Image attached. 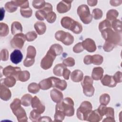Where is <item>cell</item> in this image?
Here are the masks:
<instances>
[{
	"mask_svg": "<svg viewBox=\"0 0 122 122\" xmlns=\"http://www.w3.org/2000/svg\"><path fill=\"white\" fill-rule=\"evenodd\" d=\"M103 15L102 11L99 9V8H95L93 10L92 13V16L95 20H99L101 19Z\"/></svg>",
	"mask_w": 122,
	"mask_h": 122,
	"instance_id": "obj_46",
	"label": "cell"
},
{
	"mask_svg": "<svg viewBox=\"0 0 122 122\" xmlns=\"http://www.w3.org/2000/svg\"><path fill=\"white\" fill-rule=\"evenodd\" d=\"M119 15L118 11L114 9L109 10L106 13V20H108L113 21L117 19Z\"/></svg>",
	"mask_w": 122,
	"mask_h": 122,
	"instance_id": "obj_31",
	"label": "cell"
},
{
	"mask_svg": "<svg viewBox=\"0 0 122 122\" xmlns=\"http://www.w3.org/2000/svg\"><path fill=\"white\" fill-rule=\"evenodd\" d=\"M46 2L43 0H37L32 1V6L36 9H42L45 6Z\"/></svg>",
	"mask_w": 122,
	"mask_h": 122,
	"instance_id": "obj_47",
	"label": "cell"
},
{
	"mask_svg": "<svg viewBox=\"0 0 122 122\" xmlns=\"http://www.w3.org/2000/svg\"><path fill=\"white\" fill-rule=\"evenodd\" d=\"M52 6L51 5V4L50 3L48 2H46V4L44 6V7L41 9L42 10H43L44 11H45L47 13L52 11Z\"/></svg>",
	"mask_w": 122,
	"mask_h": 122,
	"instance_id": "obj_56",
	"label": "cell"
},
{
	"mask_svg": "<svg viewBox=\"0 0 122 122\" xmlns=\"http://www.w3.org/2000/svg\"><path fill=\"white\" fill-rule=\"evenodd\" d=\"M5 10L10 13H12L16 11L17 10V7H16L11 1L7 2L5 4Z\"/></svg>",
	"mask_w": 122,
	"mask_h": 122,
	"instance_id": "obj_43",
	"label": "cell"
},
{
	"mask_svg": "<svg viewBox=\"0 0 122 122\" xmlns=\"http://www.w3.org/2000/svg\"><path fill=\"white\" fill-rule=\"evenodd\" d=\"M72 0H61L57 5L56 10L60 13H64L68 12L71 8V4Z\"/></svg>",
	"mask_w": 122,
	"mask_h": 122,
	"instance_id": "obj_11",
	"label": "cell"
},
{
	"mask_svg": "<svg viewBox=\"0 0 122 122\" xmlns=\"http://www.w3.org/2000/svg\"><path fill=\"white\" fill-rule=\"evenodd\" d=\"M20 12L21 15L26 18H28L30 17L32 14V9L29 7L24 9H20Z\"/></svg>",
	"mask_w": 122,
	"mask_h": 122,
	"instance_id": "obj_41",
	"label": "cell"
},
{
	"mask_svg": "<svg viewBox=\"0 0 122 122\" xmlns=\"http://www.w3.org/2000/svg\"><path fill=\"white\" fill-rule=\"evenodd\" d=\"M77 12L84 24H88L92 21V16L90 13L89 8L87 5L82 4L79 6L77 8Z\"/></svg>",
	"mask_w": 122,
	"mask_h": 122,
	"instance_id": "obj_4",
	"label": "cell"
},
{
	"mask_svg": "<svg viewBox=\"0 0 122 122\" xmlns=\"http://www.w3.org/2000/svg\"><path fill=\"white\" fill-rule=\"evenodd\" d=\"M112 27L114 30V31L122 33V21L118 19H116L112 21Z\"/></svg>",
	"mask_w": 122,
	"mask_h": 122,
	"instance_id": "obj_34",
	"label": "cell"
},
{
	"mask_svg": "<svg viewBox=\"0 0 122 122\" xmlns=\"http://www.w3.org/2000/svg\"><path fill=\"white\" fill-rule=\"evenodd\" d=\"M99 100L101 104L106 106L109 104L110 101V96L108 93H103L100 96Z\"/></svg>",
	"mask_w": 122,
	"mask_h": 122,
	"instance_id": "obj_40",
	"label": "cell"
},
{
	"mask_svg": "<svg viewBox=\"0 0 122 122\" xmlns=\"http://www.w3.org/2000/svg\"><path fill=\"white\" fill-rule=\"evenodd\" d=\"M115 46H116V45H114V44H113L110 42L105 41V42L103 46V49L105 51L110 52V51H112Z\"/></svg>",
	"mask_w": 122,
	"mask_h": 122,
	"instance_id": "obj_52",
	"label": "cell"
},
{
	"mask_svg": "<svg viewBox=\"0 0 122 122\" xmlns=\"http://www.w3.org/2000/svg\"><path fill=\"white\" fill-rule=\"evenodd\" d=\"M67 35V32L63 30H58L55 34V38L56 40L62 42L65 39Z\"/></svg>",
	"mask_w": 122,
	"mask_h": 122,
	"instance_id": "obj_44",
	"label": "cell"
},
{
	"mask_svg": "<svg viewBox=\"0 0 122 122\" xmlns=\"http://www.w3.org/2000/svg\"><path fill=\"white\" fill-rule=\"evenodd\" d=\"M32 96L30 94H25L21 98V104L24 106H29L31 104L32 99Z\"/></svg>",
	"mask_w": 122,
	"mask_h": 122,
	"instance_id": "obj_32",
	"label": "cell"
},
{
	"mask_svg": "<svg viewBox=\"0 0 122 122\" xmlns=\"http://www.w3.org/2000/svg\"><path fill=\"white\" fill-rule=\"evenodd\" d=\"M84 49L82 47L81 42H79L76 44L73 47V51L74 52L78 53L83 51Z\"/></svg>",
	"mask_w": 122,
	"mask_h": 122,
	"instance_id": "obj_54",
	"label": "cell"
},
{
	"mask_svg": "<svg viewBox=\"0 0 122 122\" xmlns=\"http://www.w3.org/2000/svg\"><path fill=\"white\" fill-rule=\"evenodd\" d=\"M11 97V92L10 90L4 85L3 83H0V99L5 101H9Z\"/></svg>",
	"mask_w": 122,
	"mask_h": 122,
	"instance_id": "obj_15",
	"label": "cell"
},
{
	"mask_svg": "<svg viewBox=\"0 0 122 122\" xmlns=\"http://www.w3.org/2000/svg\"><path fill=\"white\" fill-rule=\"evenodd\" d=\"M21 71V69L19 67H13L10 65H9L5 67L2 70L3 75L6 77L12 76L16 78L18 73Z\"/></svg>",
	"mask_w": 122,
	"mask_h": 122,
	"instance_id": "obj_10",
	"label": "cell"
},
{
	"mask_svg": "<svg viewBox=\"0 0 122 122\" xmlns=\"http://www.w3.org/2000/svg\"><path fill=\"white\" fill-rule=\"evenodd\" d=\"M103 61V57L99 54H94L92 56V63L95 65H101Z\"/></svg>",
	"mask_w": 122,
	"mask_h": 122,
	"instance_id": "obj_39",
	"label": "cell"
},
{
	"mask_svg": "<svg viewBox=\"0 0 122 122\" xmlns=\"http://www.w3.org/2000/svg\"><path fill=\"white\" fill-rule=\"evenodd\" d=\"M56 55L50 50L47 51L46 55L42 58L41 62V67L44 70L50 69L52 65Z\"/></svg>",
	"mask_w": 122,
	"mask_h": 122,
	"instance_id": "obj_7",
	"label": "cell"
},
{
	"mask_svg": "<svg viewBox=\"0 0 122 122\" xmlns=\"http://www.w3.org/2000/svg\"><path fill=\"white\" fill-rule=\"evenodd\" d=\"M16 80L17 79L15 77L10 76L1 80L0 83H3L7 87H12L15 85Z\"/></svg>",
	"mask_w": 122,
	"mask_h": 122,
	"instance_id": "obj_24",
	"label": "cell"
},
{
	"mask_svg": "<svg viewBox=\"0 0 122 122\" xmlns=\"http://www.w3.org/2000/svg\"><path fill=\"white\" fill-rule=\"evenodd\" d=\"M9 33V28L8 25L4 22L0 23V36L5 37Z\"/></svg>",
	"mask_w": 122,
	"mask_h": 122,
	"instance_id": "obj_35",
	"label": "cell"
},
{
	"mask_svg": "<svg viewBox=\"0 0 122 122\" xmlns=\"http://www.w3.org/2000/svg\"><path fill=\"white\" fill-rule=\"evenodd\" d=\"M47 13L42 10H37L35 12V16L37 19L40 20H44L45 19Z\"/></svg>",
	"mask_w": 122,
	"mask_h": 122,
	"instance_id": "obj_51",
	"label": "cell"
},
{
	"mask_svg": "<svg viewBox=\"0 0 122 122\" xmlns=\"http://www.w3.org/2000/svg\"><path fill=\"white\" fill-rule=\"evenodd\" d=\"M34 28L37 34L40 35L43 34L46 30V25L42 21H37L34 25Z\"/></svg>",
	"mask_w": 122,
	"mask_h": 122,
	"instance_id": "obj_23",
	"label": "cell"
},
{
	"mask_svg": "<svg viewBox=\"0 0 122 122\" xmlns=\"http://www.w3.org/2000/svg\"><path fill=\"white\" fill-rule=\"evenodd\" d=\"M61 104L65 116L71 117L74 114V102L70 97H66L61 102Z\"/></svg>",
	"mask_w": 122,
	"mask_h": 122,
	"instance_id": "obj_6",
	"label": "cell"
},
{
	"mask_svg": "<svg viewBox=\"0 0 122 122\" xmlns=\"http://www.w3.org/2000/svg\"><path fill=\"white\" fill-rule=\"evenodd\" d=\"M39 85L41 89L42 90H47L52 87L51 79L50 77L45 79L39 82Z\"/></svg>",
	"mask_w": 122,
	"mask_h": 122,
	"instance_id": "obj_25",
	"label": "cell"
},
{
	"mask_svg": "<svg viewBox=\"0 0 122 122\" xmlns=\"http://www.w3.org/2000/svg\"><path fill=\"white\" fill-rule=\"evenodd\" d=\"M114 81L117 83H121L122 81V73L120 71H117L113 76Z\"/></svg>",
	"mask_w": 122,
	"mask_h": 122,
	"instance_id": "obj_55",
	"label": "cell"
},
{
	"mask_svg": "<svg viewBox=\"0 0 122 122\" xmlns=\"http://www.w3.org/2000/svg\"><path fill=\"white\" fill-rule=\"evenodd\" d=\"M57 16L56 13L53 11H51L47 14L45 19L50 23H53L56 19Z\"/></svg>",
	"mask_w": 122,
	"mask_h": 122,
	"instance_id": "obj_49",
	"label": "cell"
},
{
	"mask_svg": "<svg viewBox=\"0 0 122 122\" xmlns=\"http://www.w3.org/2000/svg\"><path fill=\"white\" fill-rule=\"evenodd\" d=\"M88 4L90 6H95L97 5L98 1L95 0H88L87 1Z\"/></svg>",
	"mask_w": 122,
	"mask_h": 122,
	"instance_id": "obj_61",
	"label": "cell"
},
{
	"mask_svg": "<svg viewBox=\"0 0 122 122\" xmlns=\"http://www.w3.org/2000/svg\"><path fill=\"white\" fill-rule=\"evenodd\" d=\"M30 78V73L28 71H20L18 74L16 79L21 82H25L29 80Z\"/></svg>",
	"mask_w": 122,
	"mask_h": 122,
	"instance_id": "obj_28",
	"label": "cell"
},
{
	"mask_svg": "<svg viewBox=\"0 0 122 122\" xmlns=\"http://www.w3.org/2000/svg\"><path fill=\"white\" fill-rule=\"evenodd\" d=\"M102 122H114L115 120L114 118H110V117H106L105 118Z\"/></svg>",
	"mask_w": 122,
	"mask_h": 122,
	"instance_id": "obj_62",
	"label": "cell"
},
{
	"mask_svg": "<svg viewBox=\"0 0 122 122\" xmlns=\"http://www.w3.org/2000/svg\"><path fill=\"white\" fill-rule=\"evenodd\" d=\"M22 31V26L21 23L19 21H14L11 25V33L15 35L19 33H21Z\"/></svg>",
	"mask_w": 122,
	"mask_h": 122,
	"instance_id": "obj_26",
	"label": "cell"
},
{
	"mask_svg": "<svg viewBox=\"0 0 122 122\" xmlns=\"http://www.w3.org/2000/svg\"><path fill=\"white\" fill-rule=\"evenodd\" d=\"M50 96L53 102L57 103L61 102L63 98L62 93L56 89H53L50 92Z\"/></svg>",
	"mask_w": 122,
	"mask_h": 122,
	"instance_id": "obj_19",
	"label": "cell"
},
{
	"mask_svg": "<svg viewBox=\"0 0 122 122\" xmlns=\"http://www.w3.org/2000/svg\"><path fill=\"white\" fill-rule=\"evenodd\" d=\"M65 114L63 112L61 102L57 103L55 106V113L54 116L55 122H62L64 119Z\"/></svg>",
	"mask_w": 122,
	"mask_h": 122,
	"instance_id": "obj_13",
	"label": "cell"
},
{
	"mask_svg": "<svg viewBox=\"0 0 122 122\" xmlns=\"http://www.w3.org/2000/svg\"><path fill=\"white\" fill-rule=\"evenodd\" d=\"M21 101L15 98L10 103V108L19 122H26L28 121V117L25 111L21 106Z\"/></svg>",
	"mask_w": 122,
	"mask_h": 122,
	"instance_id": "obj_1",
	"label": "cell"
},
{
	"mask_svg": "<svg viewBox=\"0 0 122 122\" xmlns=\"http://www.w3.org/2000/svg\"><path fill=\"white\" fill-rule=\"evenodd\" d=\"M102 116L98 111L97 109L92 111L89 114L87 121L90 122H100L102 118Z\"/></svg>",
	"mask_w": 122,
	"mask_h": 122,
	"instance_id": "obj_20",
	"label": "cell"
},
{
	"mask_svg": "<svg viewBox=\"0 0 122 122\" xmlns=\"http://www.w3.org/2000/svg\"><path fill=\"white\" fill-rule=\"evenodd\" d=\"M122 3V0H110V4L112 6H118L120 5Z\"/></svg>",
	"mask_w": 122,
	"mask_h": 122,
	"instance_id": "obj_59",
	"label": "cell"
},
{
	"mask_svg": "<svg viewBox=\"0 0 122 122\" xmlns=\"http://www.w3.org/2000/svg\"><path fill=\"white\" fill-rule=\"evenodd\" d=\"M11 1L16 7H20V9H24L29 7V3L28 0H11Z\"/></svg>",
	"mask_w": 122,
	"mask_h": 122,
	"instance_id": "obj_37",
	"label": "cell"
},
{
	"mask_svg": "<svg viewBox=\"0 0 122 122\" xmlns=\"http://www.w3.org/2000/svg\"><path fill=\"white\" fill-rule=\"evenodd\" d=\"M84 50L89 52H94L96 50V46L95 41L92 39L87 38L81 42Z\"/></svg>",
	"mask_w": 122,
	"mask_h": 122,
	"instance_id": "obj_12",
	"label": "cell"
},
{
	"mask_svg": "<svg viewBox=\"0 0 122 122\" xmlns=\"http://www.w3.org/2000/svg\"><path fill=\"white\" fill-rule=\"evenodd\" d=\"M26 40L28 41H32L37 38V34L34 31H29L25 34Z\"/></svg>",
	"mask_w": 122,
	"mask_h": 122,
	"instance_id": "obj_48",
	"label": "cell"
},
{
	"mask_svg": "<svg viewBox=\"0 0 122 122\" xmlns=\"http://www.w3.org/2000/svg\"><path fill=\"white\" fill-rule=\"evenodd\" d=\"M107 28H112L111 23L110 21L108 20H104L99 23V30L101 32Z\"/></svg>",
	"mask_w": 122,
	"mask_h": 122,
	"instance_id": "obj_42",
	"label": "cell"
},
{
	"mask_svg": "<svg viewBox=\"0 0 122 122\" xmlns=\"http://www.w3.org/2000/svg\"><path fill=\"white\" fill-rule=\"evenodd\" d=\"M31 106L33 109L37 110L40 113L44 112L45 110V107L44 104L41 102L39 98L35 96L32 99Z\"/></svg>",
	"mask_w": 122,
	"mask_h": 122,
	"instance_id": "obj_16",
	"label": "cell"
},
{
	"mask_svg": "<svg viewBox=\"0 0 122 122\" xmlns=\"http://www.w3.org/2000/svg\"><path fill=\"white\" fill-rule=\"evenodd\" d=\"M0 60L2 61H7L9 59V51L7 49H4L1 50L0 53Z\"/></svg>",
	"mask_w": 122,
	"mask_h": 122,
	"instance_id": "obj_53",
	"label": "cell"
},
{
	"mask_svg": "<svg viewBox=\"0 0 122 122\" xmlns=\"http://www.w3.org/2000/svg\"><path fill=\"white\" fill-rule=\"evenodd\" d=\"M36 54V50L34 47L30 45L27 50V55L24 60L23 64L25 67H29L33 65L35 62V57Z\"/></svg>",
	"mask_w": 122,
	"mask_h": 122,
	"instance_id": "obj_8",
	"label": "cell"
},
{
	"mask_svg": "<svg viewBox=\"0 0 122 122\" xmlns=\"http://www.w3.org/2000/svg\"><path fill=\"white\" fill-rule=\"evenodd\" d=\"M92 109V104L90 102L87 101L82 102L77 110V118L81 121H87Z\"/></svg>",
	"mask_w": 122,
	"mask_h": 122,
	"instance_id": "obj_3",
	"label": "cell"
},
{
	"mask_svg": "<svg viewBox=\"0 0 122 122\" xmlns=\"http://www.w3.org/2000/svg\"><path fill=\"white\" fill-rule=\"evenodd\" d=\"M52 82L53 88H57L61 91L65 90L67 86V82L63 80H61L59 78L55 77H50Z\"/></svg>",
	"mask_w": 122,
	"mask_h": 122,
	"instance_id": "obj_14",
	"label": "cell"
},
{
	"mask_svg": "<svg viewBox=\"0 0 122 122\" xmlns=\"http://www.w3.org/2000/svg\"><path fill=\"white\" fill-rule=\"evenodd\" d=\"M38 122H52V120L49 116L41 117Z\"/></svg>",
	"mask_w": 122,
	"mask_h": 122,
	"instance_id": "obj_60",
	"label": "cell"
},
{
	"mask_svg": "<svg viewBox=\"0 0 122 122\" xmlns=\"http://www.w3.org/2000/svg\"><path fill=\"white\" fill-rule=\"evenodd\" d=\"M83 62L86 65H89L92 63V56L87 55L85 56L83 59Z\"/></svg>",
	"mask_w": 122,
	"mask_h": 122,
	"instance_id": "obj_58",
	"label": "cell"
},
{
	"mask_svg": "<svg viewBox=\"0 0 122 122\" xmlns=\"http://www.w3.org/2000/svg\"><path fill=\"white\" fill-rule=\"evenodd\" d=\"M101 34L105 41L110 42L116 46L122 45V33L116 32L112 28H107L102 30Z\"/></svg>",
	"mask_w": 122,
	"mask_h": 122,
	"instance_id": "obj_2",
	"label": "cell"
},
{
	"mask_svg": "<svg viewBox=\"0 0 122 122\" xmlns=\"http://www.w3.org/2000/svg\"><path fill=\"white\" fill-rule=\"evenodd\" d=\"M71 79L74 82H80L83 79V73L80 70H75L71 74Z\"/></svg>",
	"mask_w": 122,
	"mask_h": 122,
	"instance_id": "obj_22",
	"label": "cell"
},
{
	"mask_svg": "<svg viewBox=\"0 0 122 122\" xmlns=\"http://www.w3.org/2000/svg\"><path fill=\"white\" fill-rule=\"evenodd\" d=\"M82 81L81 82V86L83 89V92L85 96L88 97H92L93 95L95 89L92 85L93 80L89 76H85Z\"/></svg>",
	"mask_w": 122,
	"mask_h": 122,
	"instance_id": "obj_5",
	"label": "cell"
},
{
	"mask_svg": "<svg viewBox=\"0 0 122 122\" xmlns=\"http://www.w3.org/2000/svg\"><path fill=\"white\" fill-rule=\"evenodd\" d=\"M41 114L37 110L33 109L30 113L29 118L31 121L38 122V120L41 117Z\"/></svg>",
	"mask_w": 122,
	"mask_h": 122,
	"instance_id": "obj_38",
	"label": "cell"
},
{
	"mask_svg": "<svg viewBox=\"0 0 122 122\" xmlns=\"http://www.w3.org/2000/svg\"><path fill=\"white\" fill-rule=\"evenodd\" d=\"M74 41V37L69 32H67L66 36L64 40V41L62 42V43L67 46H69L72 44Z\"/></svg>",
	"mask_w": 122,
	"mask_h": 122,
	"instance_id": "obj_45",
	"label": "cell"
},
{
	"mask_svg": "<svg viewBox=\"0 0 122 122\" xmlns=\"http://www.w3.org/2000/svg\"><path fill=\"white\" fill-rule=\"evenodd\" d=\"M26 38L25 35L22 33L17 34L10 41V44L12 48L21 49L24 45Z\"/></svg>",
	"mask_w": 122,
	"mask_h": 122,
	"instance_id": "obj_9",
	"label": "cell"
},
{
	"mask_svg": "<svg viewBox=\"0 0 122 122\" xmlns=\"http://www.w3.org/2000/svg\"><path fill=\"white\" fill-rule=\"evenodd\" d=\"M40 88L39 84L36 82H32L28 86V92L33 94L38 93L40 91Z\"/></svg>",
	"mask_w": 122,
	"mask_h": 122,
	"instance_id": "obj_36",
	"label": "cell"
},
{
	"mask_svg": "<svg viewBox=\"0 0 122 122\" xmlns=\"http://www.w3.org/2000/svg\"><path fill=\"white\" fill-rule=\"evenodd\" d=\"M101 83L104 86H108L109 87H114L116 86L117 82L114 81L113 76L109 75H105L101 80Z\"/></svg>",
	"mask_w": 122,
	"mask_h": 122,
	"instance_id": "obj_18",
	"label": "cell"
},
{
	"mask_svg": "<svg viewBox=\"0 0 122 122\" xmlns=\"http://www.w3.org/2000/svg\"><path fill=\"white\" fill-rule=\"evenodd\" d=\"M0 11H1V13H0V15H1V19L0 20H3V18L4 17V14H5V10L2 7L0 9Z\"/></svg>",
	"mask_w": 122,
	"mask_h": 122,
	"instance_id": "obj_63",
	"label": "cell"
},
{
	"mask_svg": "<svg viewBox=\"0 0 122 122\" xmlns=\"http://www.w3.org/2000/svg\"><path fill=\"white\" fill-rule=\"evenodd\" d=\"M71 71L67 68L64 69L62 72V76L65 80H69L70 75L71 74Z\"/></svg>",
	"mask_w": 122,
	"mask_h": 122,
	"instance_id": "obj_57",
	"label": "cell"
},
{
	"mask_svg": "<svg viewBox=\"0 0 122 122\" xmlns=\"http://www.w3.org/2000/svg\"><path fill=\"white\" fill-rule=\"evenodd\" d=\"M62 64L66 67H72L75 65V62L74 59L73 58L69 57L63 60Z\"/></svg>",
	"mask_w": 122,
	"mask_h": 122,
	"instance_id": "obj_50",
	"label": "cell"
},
{
	"mask_svg": "<svg viewBox=\"0 0 122 122\" xmlns=\"http://www.w3.org/2000/svg\"><path fill=\"white\" fill-rule=\"evenodd\" d=\"M72 32L78 34L81 33L82 31V26L79 22L74 20L70 29Z\"/></svg>",
	"mask_w": 122,
	"mask_h": 122,
	"instance_id": "obj_29",
	"label": "cell"
},
{
	"mask_svg": "<svg viewBox=\"0 0 122 122\" xmlns=\"http://www.w3.org/2000/svg\"><path fill=\"white\" fill-rule=\"evenodd\" d=\"M104 70L101 67H94L92 71V78L95 81H99L102 79L103 77Z\"/></svg>",
	"mask_w": 122,
	"mask_h": 122,
	"instance_id": "obj_21",
	"label": "cell"
},
{
	"mask_svg": "<svg viewBox=\"0 0 122 122\" xmlns=\"http://www.w3.org/2000/svg\"><path fill=\"white\" fill-rule=\"evenodd\" d=\"M65 68L66 66H65L63 64L59 63L56 64L53 69V73L57 76L61 77L62 76L63 71Z\"/></svg>",
	"mask_w": 122,
	"mask_h": 122,
	"instance_id": "obj_30",
	"label": "cell"
},
{
	"mask_svg": "<svg viewBox=\"0 0 122 122\" xmlns=\"http://www.w3.org/2000/svg\"><path fill=\"white\" fill-rule=\"evenodd\" d=\"M23 58V55L20 50H14L10 54V59L11 61L14 64H17L20 63Z\"/></svg>",
	"mask_w": 122,
	"mask_h": 122,
	"instance_id": "obj_17",
	"label": "cell"
},
{
	"mask_svg": "<svg viewBox=\"0 0 122 122\" xmlns=\"http://www.w3.org/2000/svg\"><path fill=\"white\" fill-rule=\"evenodd\" d=\"M74 21V20L72 18L66 16L63 17L61 19V23L62 27H63L64 28L70 30Z\"/></svg>",
	"mask_w": 122,
	"mask_h": 122,
	"instance_id": "obj_27",
	"label": "cell"
},
{
	"mask_svg": "<svg viewBox=\"0 0 122 122\" xmlns=\"http://www.w3.org/2000/svg\"><path fill=\"white\" fill-rule=\"evenodd\" d=\"M51 50L56 56L61 55L63 52V48L59 44H52L49 49Z\"/></svg>",
	"mask_w": 122,
	"mask_h": 122,
	"instance_id": "obj_33",
	"label": "cell"
}]
</instances>
